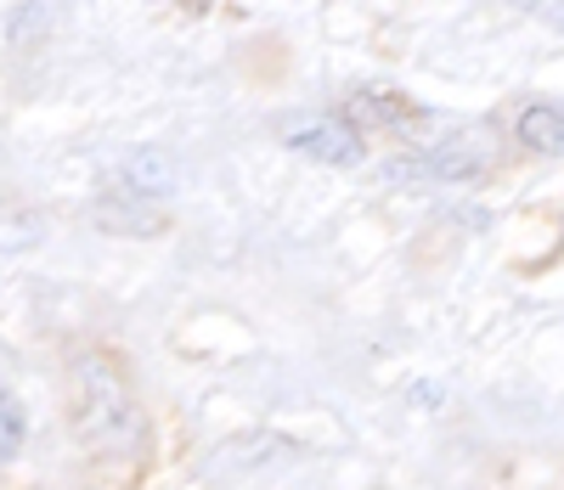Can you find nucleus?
I'll use <instances>...</instances> for the list:
<instances>
[{
	"label": "nucleus",
	"mask_w": 564,
	"mask_h": 490,
	"mask_svg": "<svg viewBox=\"0 0 564 490\" xmlns=\"http://www.w3.org/2000/svg\"><path fill=\"white\" fill-rule=\"evenodd\" d=\"M23 439H29V412H23V401L12 395V389H0V462L18 457Z\"/></svg>",
	"instance_id": "nucleus-8"
},
{
	"label": "nucleus",
	"mask_w": 564,
	"mask_h": 490,
	"mask_svg": "<svg viewBox=\"0 0 564 490\" xmlns=\"http://www.w3.org/2000/svg\"><path fill=\"white\" fill-rule=\"evenodd\" d=\"M406 119H417V108L406 102V96H395V90H361L350 102V124H361V130H372V124H406Z\"/></svg>",
	"instance_id": "nucleus-7"
},
{
	"label": "nucleus",
	"mask_w": 564,
	"mask_h": 490,
	"mask_svg": "<svg viewBox=\"0 0 564 490\" xmlns=\"http://www.w3.org/2000/svg\"><path fill=\"white\" fill-rule=\"evenodd\" d=\"M513 135H520L531 153L558 159V153H564V108H553V102H531L520 119H513Z\"/></svg>",
	"instance_id": "nucleus-5"
},
{
	"label": "nucleus",
	"mask_w": 564,
	"mask_h": 490,
	"mask_svg": "<svg viewBox=\"0 0 564 490\" xmlns=\"http://www.w3.org/2000/svg\"><path fill=\"white\" fill-rule=\"evenodd\" d=\"M68 428L85 451L135 457L141 451V412L124 378L108 356H74L68 361Z\"/></svg>",
	"instance_id": "nucleus-1"
},
{
	"label": "nucleus",
	"mask_w": 564,
	"mask_h": 490,
	"mask_svg": "<svg viewBox=\"0 0 564 490\" xmlns=\"http://www.w3.org/2000/svg\"><path fill=\"white\" fill-rule=\"evenodd\" d=\"M491 159H497L491 130H463V135L435 141L423 159H395L384 170V181L390 186H401V181H475V175L491 170Z\"/></svg>",
	"instance_id": "nucleus-2"
},
{
	"label": "nucleus",
	"mask_w": 564,
	"mask_h": 490,
	"mask_svg": "<svg viewBox=\"0 0 564 490\" xmlns=\"http://www.w3.org/2000/svg\"><path fill=\"white\" fill-rule=\"evenodd\" d=\"M289 146H294V153H305V159H316V164H334V170H350V164H361V153H367L361 130H356L350 119H339V113L294 124V130H289Z\"/></svg>",
	"instance_id": "nucleus-3"
},
{
	"label": "nucleus",
	"mask_w": 564,
	"mask_h": 490,
	"mask_svg": "<svg viewBox=\"0 0 564 490\" xmlns=\"http://www.w3.org/2000/svg\"><path fill=\"white\" fill-rule=\"evenodd\" d=\"M124 181L135 198H164V192H175V159L164 153V146H141V153L124 164Z\"/></svg>",
	"instance_id": "nucleus-6"
},
{
	"label": "nucleus",
	"mask_w": 564,
	"mask_h": 490,
	"mask_svg": "<svg viewBox=\"0 0 564 490\" xmlns=\"http://www.w3.org/2000/svg\"><path fill=\"white\" fill-rule=\"evenodd\" d=\"M90 215H97L102 231H119V237H153V231H164V215L148 198H135L130 186L124 192H108V198L90 209Z\"/></svg>",
	"instance_id": "nucleus-4"
}]
</instances>
